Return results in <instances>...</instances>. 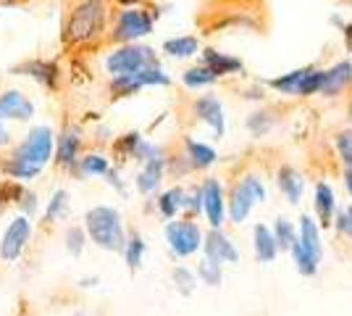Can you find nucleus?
<instances>
[{
    "mask_svg": "<svg viewBox=\"0 0 352 316\" xmlns=\"http://www.w3.org/2000/svg\"><path fill=\"white\" fill-rule=\"evenodd\" d=\"M50 153H53V132L47 127H34L30 137L3 164V171L11 174L14 180H32L50 161Z\"/></svg>",
    "mask_w": 352,
    "mask_h": 316,
    "instance_id": "f257e3e1",
    "label": "nucleus"
},
{
    "mask_svg": "<svg viewBox=\"0 0 352 316\" xmlns=\"http://www.w3.org/2000/svg\"><path fill=\"white\" fill-rule=\"evenodd\" d=\"M85 224L92 242L103 251H124L126 245V235H124V227H121V216L116 209L111 206H95L87 211L85 216Z\"/></svg>",
    "mask_w": 352,
    "mask_h": 316,
    "instance_id": "f03ea898",
    "label": "nucleus"
},
{
    "mask_svg": "<svg viewBox=\"0 0 352 316\" xmlns=\"http://www.w3.org/2000/svg\"><path fill=\"white\" fill-rule=\"evenodd\" d=\"M292 253L300 274L313 277L318 271V264H321V256H323V245H321L318 224L310 216L300 219V229H297V240L292 245Z\"/></svg>",
    "mask_w": 352,
    "mask_h": 316,
    "instance_id": "7ed1b4c3",
    "label": "nucleus"
},
{
    "mask_svg": "<svg viewBox=\"0 0 352 316\" xmlns=\"http://www.w3.org/2000/svg\"><path fill=\"white\" fill-rule=\"evenodd\" d=\"M103 27V3L100 0H85L74 8L69 27H66V40L69 43H85L95 37Z\"/></svg>",
    "mask_w": 352,
    "mask_h": 316,
    "instance_id": "20e7f679",
    "label": "nucleus"
},
{
    "mask_svg": "<svg viewBox=\"0 0 352 316\" xmlns=\"http://www.w3.org/2000/svg\"><path fill=\"white\" fill-rule=\"evenodd\" d=\"M265 200V185L255 174H248L245 180L236 185L232 190V200H229V213H232V222H245L250 216V211L255 203H263Z\"/></svg>",
    "mask_w": 352,
    "mask_h": 316,
    "instance_id": "39448f33",
    "label": "nucleus"
},
{
    "mask_svg": "<svg viewBox=\"0 0 352 316\" xmlns=\"http://www.w3.org/2000/svg\"><path fill=\"white\" fill-rule=\"evenodd\" d=\"M166 240H168V248L174 256L187 258L192 253H197V248L203 245V232L195 222H168Z\"/></svg>",
    "mask_w": 352,
    "mask_h": 316,
    "instance_id": "423d86ee",
    "label": "nucleus"
},
{
    "mask_svg": "<svg viewBox=\"0 0 352 316\" xmlns=\"http://www.w3.org/2000/svg\"><path fill=\"white\" fill-rule=\"evenodd\" d=\"M147 66H155V53L150 48H140V45H126L116 50L111 59H108V69L116 76H126V74H137Z\"/></svg>",
    "mask_w": 352,
    "mask_h": 316,
    "instance_id": "0eeeda50",
    "label": "nucleus"
},
{
    "mask_svg": "<svg viewBox=\"0 0 352 316\" xmlns=\"http://www.w3.org/2000/svg\"><path fill=\"white\" fill-rule=\"evenodd\" d=\"M32 238V224L27 216H16L14 222L8 224L6 229V235H3V240H0V258L3 261H16V258L24 253V248H27V242Z\"/></svg>",
    "mask_w": 352,
    "mask_h": 316,
    "instance_id": "6e6552de",
    "label": "nucleus"
},
{
    "mask_svg": "<svg viewBox=\"0 0 352 316\" xmlns=\"http://www.w3.org/2000/svg\"><path fill=\"white\" fill-rule=\"evenodd\" d=\"M153 30V19L142 11H124L118 16L116 24V40H124V43H132L137 37H145L147 32Z\"/></svg>",
    "mask_w": 352,
    "mask_h": 316,
    "instance_id": "1a4fd4ad",
    "label": "nucleus"
},
{
    "mask_svg": "<svg viewBox=\"0 0 352 316\" xmlns=\"http://www.w3.org/2000/svg\"><path fill=\"white\" fill-rule=\"evenodd\" d=\"M200 196H203V209H206V213H208L210 227H213V229H221L223 213H226V200H223V190H221L219 180H206Z\"/></svg>",
    "mask_w": 352,
    "mask_h": 316,
    "instance_id": "9d476101",
    "label": "nucleus"
},
{
    "mask_svg": "<svg viewBox=\"0 0 352 316\" xmlns=\"http://www.w3.org/2000/svg\"><path fill=\"white\" fill-rule=\"evenodd\" d=\"M206 256L210 258V261H216V264H234V261H239V253H236L234 242L229 240L221 229H210L206 238Z\"/></svg>",
    "mask_w": 352,
    "mask_h": 316,
    "instance_id": "9b49d317",
    "label": "nucleus"
},
{
    "mask_svg": "<svg viewBox=\"0 0 352 316\" xmlns=\"http://www.w3.org/2000/svg\"><path fill=\"white\" fill-rule=\"evenodd\" d=\"M34 114V105L21 92H6L0 95V119H30Z\"/></svg>",
    "mask_w": 352,
    "mask_h": 316,
    "instance_id": "f8f14e48",
    "label": "nucleus"
},
{
    "mask_svg": "<svg viewBox=\"0 0 352 316\" xmlns=\"http://www.w3.org/2000/svg\"><path fill=\"white\" fill-rule=\"evenodd\" d=\"M195 114L203 121H208L219 137L223 135V129H226V124H223V108H221V103L216 98H210V95H208V98H200V101L195 103Z\"/></svg>",
    "mask_w": 352,
    "mask_h": 316,
    "instance_id": "ddd939ff",
    "label": "nucleus"
},
{
    "mask_svg": "<svg viewBox=\"0 0 352 316\" xmlns=\"http://www.w3.org/2000/svg\"><path fill=\"white\" fill-rule=\"evenodd\" d=\"M352 79V66L344 61V63H337L334 69H329L323 74V85H321V95H337L339 90H344Z\"/></svg>",
    "mask_w": 352,
    "mask_h": 316,
    "instance_id": "4468645a",
    "label": "nucleus"
},
{
    "mask_svg": "<svg viewBox=\"0 0 352 316\" xmlns=\"http://www.w3.org/2000/svg\"><path fill=\"white\" fill-rule=\"evenodd\" d=\"M163 169H166V161H163L161 156H155V158H150L145 164V169L140 171V177H137V187H140V193H153V190H158V185L163 180Z\"/></svg>",
    "mask_w": 352,
    "mask_h": 316,
    "instance_id": "2eb2a0df",
    "label": "nucleus"
},
{
    "mask_svg": "<svg viewBox=\"0 0 352 316\" xmlns=\"http://www.w3.org/2000/svg\"><path fill=\"white\" fill-rule=\"evenodd\" d=\"M252 238H255V256H258V261L271 264V261L276 258V253H279L276 240H274V232H271L268 227L258 224L255 227V232H252Z\"/></svg>",
    "mask_w": 352,
    "mask_h": 316,
    "instance_id": "dca6fc26",
    "label": "nucleus"
},
{
    "mask_svg": "<svg viewBox=\"0 0 352 316\" xmlns=\"http://www.w3.org/2000/svg\"><path fill=\"white\" fill-rule=\"evenodd\" d=\"M279 187L281 193L289 198V203H300L302 190H305V180H302V174L294 171L292 166H284V169H279Z\"/></svg>",
    "mask_w": 352,
    "mask_h": 316,
    "instance_id": "f3484780",
    "label": "nucleus"
},
{
    "mask_svg": "<svg viewBox=\"0 0 352 316\" xmlns=\"http://www.w3.org/2000/svg\"><path fill=\"white\" fill-rule=\"evenodd\" d=\"M316 213H318L323 227H329L331 219H334V193H331V187L326 182L316 185Z\"/></svg>",
    "mask_w": 352,
    "mask_h": 316,
    "instance_id": "a211bd4d",
    "label": "nucleus"
},
{
    "mask_svg": "<svg viewBox=\"0 0 352 316\" xmlns=\"http://www.w3.org/2000/svg\"><path fill=\"white\" fill-rule=\"evenodd\" d=\"M203 56H206V66L216 76L232 74V72H239V69H242L239 59H229V56H223V53H216V50H206Z\"/></svg>",
    "mask_w": 352,
    "mask_h": 316,
    "instance_id": "6ab92c4d",
    "label": "nucleus"
},
{
    "mask_svg": "<svg viewBox=\"0 0 352 316\" xmlns=\"http://www.w3.org/2000/svg\"><path fill=\"white\" fill-rule=\"evenodd\" d=\"M187 156H190V164L195 169H206V166L216 164V151L197 143V140H187Z\"/></svg>",
    "mask_w": 352,
    "mask_h": 316,
    "instance_id": "aec40b11",
    "label": "nucleus"
},
{
    "mask_svg": "<svg viewBox=\"0 0 352 316\" xmlns=\"http://www.w3.org/2000/svg\"><path fill=\"white\" fill-rule=\"evenodd\" d=\"M79 145H82V140H79V132H76V129H72V132H66V135L60 137L58 164L74 166V161H76V153H79Z\"/></svg>",
    "mask_w": 352,
    "mask_h": 316,
    "instance_id": "412c9836",
    "label": "nucleus"
},
{
    "mask_svg": "<svg viewBox=\"0 0 352 316\" xmlns=\"http://www.w3.org/2000/svg\"><path fill=\"white\" fill-rule=\"evenodd\" d=\"M197 37H176V40H166V45L163 50L168 53V56H174V59H190L197 53Z\"/></svg>",
    "mask_w": 352,
    "mask_h": 316,
    "instance_id": "4be33fe9",
    "label": "nucleus"
},
{
    "mask_svg": "<svg viewBox=\"0 0 352 316\" xmlns=\"http://www.w3.org/2000/svg\"><path fill=\"white\" fill-rule=\"evenodd\" d=\"M158 209L166 219H174L176 211L184 209V190L182 187H171L168 193H163L161 200H158Z\"/></svg>",
    "mask_w": 352,
    "mask_h": 316,
    "instance_id": "5701e85b",
    "label": "nucleus"
},
{
    "mask_svg": "<svg viewBox=\"0 0 352 316\" xmlns=\"http://www.w3.org/2000/svg\"><path fill=\"white\" fill-rule=\"evenodd\" d=\"M124 256H126V264L129 269H140L142 266V258H145V242L140 235H132L126 245H124Z\"/></svg>",
    "mask_w": 352,
    "mask_h": 316,
    "instance_id": "b1692460",
    "label": "nucleus"
},
{
    "mask_svg": "<svg viewBox=\"0 0 352 316\" xmlns=\"http://www.w3.org/2000/svg\"><path fill=\"white\" fill-rule=\"evenodd\" d=\"M66 213H69V193H66V190H58V193L53 196V200H50L47 211H45V219L53 224V222L63 219Z\"/></svg>",
    "mask_w": 352,
    "mask_h": 316,
    "instance_id": "393cba45",
    "label": "nucleus"
},
{
    "mask_svg": "<svg viewBox=\"0 0 352 316\" xmlns=\"http://www.w3.org/2000/svg\"><path fill=\"white\" fill-rule=\"evenodd\" d=\"M274 240H276V248H281V251H292L294 240H297V232L289 224V219H276V235H274Z\"/></svg>",
    "mask_w": 352,
    "mask_h": 316,
    "instance_id": "a878e982",
    "label": "nucleus"
},
{
    "mask_svg": "<svg viewBox=\"0 0 352 316\" xmlns=\"http://www.w3.org/2000/svg\"><path fill=\"white\" fill-rule=\"evenodd\" d=\"M216 82V74L208 69V66H197V69H190L184 72V85L187 87H208Z\"/></svg>",
    "mask_w": 352,
    "mask_h": 316,
    "instance_id": "bb28decb",
    "label": "nucleus"
},
{
    "mask_svg": "<svg viewBox=\"0 0 352 316\" xmlns=\"http://www.w3.org/2000/svg\"><path fill=\"white\" fill-rule=\"evenodd\" d=\"M197 277L206 282V285L210 287H219L221 285V264H216V261H210V258H206L200 266H197Z\"/></svg>",
    "mask_w": 352,
    "mask_h": 316,
    "instance_id": "cd10ccee",
    "label": "nucleus"
},
{
    "mask_svg": "<svg viewBox=\"0 0 352 316\" xmlns=\"http://www.w3.org/2000/svg\"><path fill=\"white\" fill-rule=\"evenodd\" d=\"M323 74H326V72L308 69V74L302 76V82H300V87H297V95H313V92H321Z\"/></svg>",
    "mask_w": 352,
    "mask_h": 316,
    "instance_id": "c85d7f7f",
    "label": "nucleus"
},
{
    "mask_svg": "<svg viewBox=\"0 0 352 316\" xmlns=\"http://www.w3.org/2000/svg\"><path fill=\"white\" fill-rule=\"evenodd\" d=\"M305 74H308V69H297V72H292V74L274 79L271 85H274L276 90H281V92H292V95H297V87H300V82H302V76H305Z\"/></svg>",
    "mask_w": 352,
    "mask_h": 316,
    "instance_id": "c756f323",
    "label": "nucleus"
},
{
    "mask_svg": "<svg viewBox=\"0 0 352 316\" xmlns=\"http://www.w3.org/2000/svg\"><path fill=\"white\" fill-rule=\"evenodd\" d=\"M111 166L103 156H85L82 158V174H89V177H100V174H108Z\"/></svg>",
    "mask_w": 352,
    "mask_h": 316,
    "instance_id": "7c9ffc66",
    "label": "nucleus"
},
{
    "mask_svg": "<svg viewBox=\"0 0 352 316\" xmlns=\"http://www.w3.org/2000/svg\"><path fill=\"white\" fill-rule=\"evenodd\" d=\"M174 282H176V287H179V293H182V295H190L192 290H195V285H197V277H195L190 269H184V266H176Z\"/></svg>",
    "mask_w": 352,
    "mask_h": 316,
    "instance_id": "2f4dec72",
    "label": "nucleus"
},
{
    "mask_svg": "<svg viewBox=\"0 0 352 316\" xmlns=\"http://www.w3.org/2000/svg\"><path fill=\"white\" fill-rule=\"evenodd\" d=\"M24 72H32V76H37L40 82H47V85L56 82V66H53V63H40V61H34V63H27V66H24Z\"/></svg>",
    "mask_w": 352,
    "mask_h": 316,
    "instance_id": "473e14b6",
    "label": "nucleus"
},
{
    "mask_svg": "<svg viewBox=\"0 0 352 316\" xmlns=\"http://www.w3.org/2000/svg\"><path fill=\"white\" fill-rule=\"evenodd\" d=\"M66 248H69L72 256H79L85 251V229L82 227H72L66 232Z\"/></svg>",
    "mask_w": 352,
    "mask_h": 316,
    "instance_id": "72a5a7b5",
    "label": "nucleus"
},
{
    "mask_svg": "<svg viewBox=\"0 0 352 316\" xmlns=\"http://www.w3.org/2000/svg\"><path fill=\"white\" fill-rule=\"evenodd\" d=\"M337 148H339L342 161H344L347 166H352V129L339 132V135H337Z\"/></svg>",
    "mask_w": 352,
    "mask_h": 316,
    "instance_id": "f704fd0d",
    "label": "nucleus"
},
{
    "mask_svg": "<svg viewBox=\"0 0 352 316\" xmlns=\"http://www.w3.org/2000/svg\"><path fill=\"white\" fill-rule=\"evenodd\" d=\"M265 114H252L250 116V121H248V127H250V132L255 137H261V135H265L268 129H271V121L268 119H263Z\"/></svg>",
    "mask_w": 352,
    "mask_h": 316,
    "instance_id": "c9c22d12",
    "label": "nucleus"
},
{
    "mask_svg": "<svg viewBox=\"0 0 352 316\" xmlns=\"http://www.w3.org/2000/svg\"><path fill=\"white\" fill-rule=\"evenodd\" d=\"M21 193H24L21 187H16V185H6V182H3V185H0V209H3V203H6V200H14V198L19 200Z\"/></svg>",
    "mask_w": 352,
    "mask_h": 316,
    "instance_id": "e433bc0d",
    "label": "nucleus"
},
{
    "mask_svg": "<svg viewBox=\"0 0 352 316\" xmlns=\"http://www.w3.org/2000/svg\"><path fill=\"white\" fill-rule=\"evenodd\" d=\"M339 229H342L344 235H350V238H352V206L339 213Z\"/></svg>",
    "mask_w": 352,
    "mask_h": 316,
    "instance_id": "4c0bfd02",
    "label": "nucleus"
},
{
    "mask_svg": "<svg viewBox=\"0 0 352 316\" xmlns=\"http://www.w3.org/2000/svg\"><path fill=\"white\" fill-rule=\"evenodd\" d=\"M184 209H190V211L203 209V196H200V190H197V193H192V196H184Z\"/></svg>",
    "mask_w": 352,
    "mask_h": 316,
    "instance_id": "58836bf2",
    "label": "nucleus"
},
{
    "mask_svg": "<svg viewBox=\"0 0 352 316\" xmlns=\"http://www.w3.org/2000/svg\"><path fill=\"white\" fill-rule=\"evenodd\" d=\"M19 203H24V211H27V213H34V209H37V203H34V196H32V193H21Z\"/></svg>",
    "mask_w": 352,
    "mask_h": 316,
    "instance_id": "ea45409f",
    "label": "nucleus"
},
{
    "mask_svg": "<svg viewBox=\"0 0 352 316\" xmlns=\"http://www.w3.org/2000/svg\"><path fill=\"white\" fill-rule=\"evenodd\" d=\"M344 185H347V190H350V196H352V166L344 171Z\"/></svg>",
    "mask_w": 352,
    "mask_h": 316,
    "instance_id": "a19ab883",
    "label": "nucleus"
},
{
    "mask_svg": "<svg viewBox=\"0 0 352 316\" xmlns=\"http://www.w3.org/2000/svg\"><path fill=\"white\" fill-rule=\"evenodd\" d=\"M344 40H347V45L352 48V24H347V27H344Z\"/></svg>",
    "mask_w": 352,
    "mask_h": 316,
    "instance_id": "79ce46f5",
    "label": "nucleus"
},
{
    "mask_svg": "<svg viewBox=\"0 0 352 316\" xmlns=\"http://www.w3.org/2000/svg\"><path fill=\"white\" fill-rule=\"evenodd\" d=\"M8 143V132H6V127H0V145H6Z\"/></svg>",
    "mask_w": 352,
    "mask_h": 316,
    "instance_id": "37998d69",
    "label": "nucleus"
},
{
    "mask_svg": "<svg viewBox=\"0 0 352 316\" xmlns=\"http://www.w3.org/2000/svg\"><path fill=\"white\" fill-rule=\"evenodd\" d=\"M76 316H87V314H76Z\"/></svg>",
    "mask_w": 352,
    "mask_h": 316,
    "instance_id": "c03bdc74",
    "label": "nucleus"
},
{
    "mask_svg": "<svg viewBox=\"0 0 352 316\" xmlns=\"http://www.w3.org/2000/svg\"><path fill=\"white\" fill-rule=\"evenodd\" d=\"M350 119H352V111H350Z\"/></svg>",
    "mask_w": 352,
    "mask_h": 316,
    "instance_id": "a18cd8bd",
    "label": "nucleus"
}]
</instances>
